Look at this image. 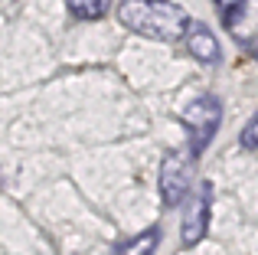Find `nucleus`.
<instances>
[{"label": "nucleus", "instance_id": "f257e3e1", "mask_svg": "<svg viewBox=\"0 0 258 255\" xmlns=\"http://www.w3.org/2000/svg\"><path fill=\"white\" fill-rule=\"evenodd\" d=\"M118 20L131 33L157 39V43H176V39H183L189 23H193V17L180 4H173V0H121Z\"/></svg>", "mask_w": 258, "mask_h": 255}, {"label": "nucleus", "instance_id": "f03ea898", "mask_svg": "<svg viewBox=\"0 0 258 255\" xmlns=\"http://www.w3.org/2000/svg\"><path fill=\"white\" fill-rule=\"evenodd\" d=\"M180 121H183V128H186V134H189V154H193V157H200V154L209 147V141L216 138V131H219L222 102L216 95L193 98V102L183 108Z\"/></svg>", "mask_w": 258, "mask_h": 255}, {"label": "nucleus", "instance_id": "7ed1b4c3", "mask_svg": "<svg viewBox=\"0 0 258 255\" xmlns=\"http://www.w3.org/2000/svg\"><path fill=\"white\" fill-rule=\"evenodd\" d=\"M189 183H193V154H186V151L167 154L164 164H160V197H164V206H180L189 193Z\"/></svg>", "mask_w": 258, "mask_h": 255}, {"label": "nucleus", "instance_id": "20e7f679", "mask_svg": "<svg viewBox=\"0 0 258 255\" xmlns=\"http://www.w3.org/2000/svg\"><path fill=\"white\" fill-rule=\"evenodd\" d=\"M209 206H213V186L203 183V193H196L189 200L186 213H183V245L193 249L206 239V226H209Z\"/></svg>", "mask_w": 258, "mask_h": 255}, {"label": "nucleus", "instance_id": "39448f33", "mask_svg": "<svg viewBox=\"0 0 258 255\" xmlns=\"http://www.w3.org/2000/svg\"><path fill=\"white\" fill-rule=\"evenodd\" d=\"M183 39H186L189 56H196L200 62H216V59H219V43H216V36L203 23H189V30H186Z\"/></svg>", "mask_w": 258, "mask_h": 255}, {"label": "nucleus", "instance_id": "423d86ee", "mask_svg": "<svg viewBox=\"0 0 258 255\" xmlns=\"http://www.w3.org/2000/svg\"><path fill=\"white\" fill-rule=\"evenodd\" d=\"M66 10L76 20H98L111 10V0H66Z\"/></svg>", "mask_w": 258, "mask_h": 255}, {"label": "nucleus", "instance_id": "0eeeda50", "mask_svg": "<svg viewBox=\"0 0 258 255\" xmlns=\"http://www.w3.org/2000/svg\"><path fill=\"white\" fill-rule=\"evenodd\" d=\"M157 242H160V229H147V232H141V236H134L131 242L121 245L118 255H154Z\"/></svg>", "mask_w": 258, "mask_h": 255}, {"label": "nucleus", "instance_id": "6e6552de", "mask_svg": "<svg viewBox=\"0 0 258 255\" xmlns=\"http://www.w3.org/2000/svg\"><path fill=\"white\" fill-rule=\"evenodd\" d=\"M216 7H219V13H222V23L235 33L239 20L245 17V10H248V0H216Z\"/></svg>", "mask_w": 258, "mask_h": 255}, {"label": "nucleus", "instance_id": "1a4fd4ad", "mask_svg": "<svg viewBox=\"0 0 258 255\" xmlns=\"http://www.w3.org/2000/svg\"><path fill=\"white\" fill-rule=\"evenodd\" d=\"M242 147L245 151H255V144H258V118H252V121H245V128H242Z\"/></svg>", "mask_w": 258, "mask_h": 255}]
</instances>
